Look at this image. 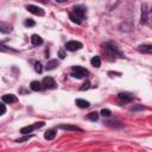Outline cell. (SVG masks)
<instances>
[{
  "instance_id": "cell-8",
  "label": "cell",
  "mask_w": 152,
  "mask_h": 152,
  "mask_svg": "<svg viewBox=\"0 0 152 152\" xmlns=\"http://www.w3.org/2000/svg\"><path fill=\"white\" fill-rule=\"evenodd\" d=\"M118 97L120 101L122 102H131L133 100V95L131 93H127V91H121L118 94Z\"/></svg>"
},
{
  "instance_id": "cell-3",
  "label": "cell",
  "mask_w": 152,
  "mask_h": 152,
  "mask_svg": "<svg viewBox=\"0 0 152 152\" xmlns=\"http://www.w3.org/2000/svg\"><path fill=\"white\" fill-rule=\"evenodd\" d=\"M65 49L69 50V51H76V50H80L82 49V43L77 42V40H70L65 44Z\"/></svg>"
},
{
  "instance_id": "cell-9",
  "label": "cell",
  "mask_w": 152,
  "mask_h": 152,
  "mask_svg": "<svg viewBox=\"0 0 152 152\" xmlns=\"http://www.w3.org/2000/svg\"><path fill=\"white\" fill-rule=\"evenodd\" d=\"M1 101L5 102V103H14V102L18 101V99H17V96L13 95V94H6V95H2Z\"/></svg>"
},
{
  "instance_id": "cell-1",
  "label": "cell",
  "mask_w": 152,
  "mask_h": 152,
  "mask_svg": "<svg viewBox=\"0 0 152 152\" xmlns=\"http://www.w3.org/2000/svg\"><path fill=\"white\" fill-rule=\"evenodd\" d=\"M102 46H103V50L107 51V52L109 53L110 57H116V56H119V57H124L122 52H121V51H120L113 43H104Z\"/></svg>"
},
{
  "instance_id": "cell-15",
  "label": "cell",
  "mask_w": 152,
  "mask_h": 152,
  "mask_svg": "<svg viewBox=\"0 0 152 152\" xmlns=\"http://www.w3.org/2000/svg\"><path fill=\"white\" fill-rule=\"evenodd\" d=\"M139 51L144 53H152V45H140Z\"/></svg>"
},
{
  "instance_id": "cell-19",
  "label": "cell",
  "mask_w": 152,
  "mask_h": 152,
  "mask_svg": "<svg viewBox=\"0 0 152 152\" xmlns=\"http://www.w3.org/2000/svg\"><path fill=\"white\" fill-rule=\"evenodd\" d=\"M34 128H36L34 126H25V127H23V128L20 129V133H21V134H28V133H31Z\"/></svg>"
},
{
  "instance_id": "cell-20",
  "label": "cell",
  "mask_w": 152,
  "mask_h": 152,
  "mask_svg": "<svg viewBox=\"0 0 152 152\" xmlns=\"http://www.w3.org/2000/svg\"><path fill=\"white\" fill-rule=\"evenodd\" d=\"M0 31H1L2 33H7V32H10V31H11V26H10L8 24L1 23V24H0Z\"/></svg>"
},
{
  "instance_id": "cell-13",
  "label": "cell",
  "mask_w": 152,
  "mask_h": 152,
  "mask_svg": "<svg viewBox=\"0 0 152 152\" xmlns=\"http://www.w3.org/2000/svg\"><path fill=\"white\" fill-rule=\"evenodd\" d=\"M75 103H76V104H77L80 108H88V107L90 106V103H89L88 101L83 100V99H76Z\"/></svg>"
},
{
  "instance_id": "cell-27",
  "label": "cell",
  "mask_w": 152,
  "mask_h": 152,
  "mask_svg": "<svg viewBox=\"0 0 152 152\" xmlns=\"http://www.w3.org/2000/svg\"><path fill=\"white\" fill-rule=\"evenodd\" d=\"M58 56H59V58H61V59H63V58L65 57V52H64L63 50H59V52H58Z\"/></svg>"
},
{
  "instance_id": "cell-12",
  "label": "cell",
  "mask_w": 152,
  "mask_h": 152,
  "mask_svg": "<svg viewBox=\"0 0 152 152\" xmlns=\"http://www.w3.org/2000/svg\"><path fill=\"white\" fill-rule=\"evenodd\" d=\"M61 129H65V131H78V132H82V129L75 125H61L59 126Z\"/></svg>"
},
{
  "instance_id": "cell-6",
  "label": "cell",
  "mask_w": 152,
  "mask_h": 152,
  "mask_svg": "<svg viewBox=\"0 0 152 152\" xmlns=\"http://www.w3.org/2000/svg\"><path fill=\"white\" fill-rule=\"evenodd\" d=\"M43 86H44V88H46V89H55L57 86H56V82H55V80L53 78H51V77H44V80H43Z\"/></svg>"
},
{
  "instance_id": "cell-7",
  "label": "cell",
  "mask_w": 152,
  "mask_h": 152,
  "mask_svg": "<svg viewBox=\"0 0 152 152\" xmlns=\"http://www.w3.org/2000/svg\"><path fill=\"white\" fill-rule=\"evenodd\" d=\"M147 19H148V7H147V4H142V6H141V19H140V23L141 24H146L147 23Z\"/></svg>"
},
{
  "instance_id": "cell-26",
  "label": "cell",
  "mask_w": 152,
  "mask_h": 152,
  "mask_svg": "<svg viewBox=\"0 0 152 152\" xmlns=\"http://www.w3.org/2000/svg\"><path fill=\"white\" fill-rule=\"evenodd\" d=\"M89 88H90V83H89V82H86V83L83 84V87L80 88V90H87V89H89Z\"/></svg>"
},
{
  "instance_id": "cell-17",
  "label": "cell",
  "mask_w": 152,
  "mask_h": 152,
  "mask_svg": "<svg viewBox=\"0 0 152 152\" xmlns=\"http://www.w3.org/2000/svg\"><path fill=\"white\" fill-rule=\"evenodd\" d=\"M69 18H70V19H71V21H72V23H75V24H81V23H82V19H81V18H78L74 12H71V13L69 14Z\"/></svg>"
},
{
  "instance_id": "cell-4",
  "label": "cell",
  "mask_w": 152,
  "mask_h": 152,
  "mask_svg": "<svg viewBox=\"0 0 152 152\" xmlns=\"http://www.w3.org/2000/svg\"><path fill=\"white\" fill-rule=\"evenodd\" d=\"M26 10L34 14V15H44V10L42 7H38V6H34V5H27L26 6Z\"/></svg>"
},
{
  "instance_id": "cell-14",
  "label": "cell",
  "mask_w": 152,
  "mask_h": 152,
  "mask_svg": "<svg viewBox=\"0 0 152 152\" xmlns=\"http://www.w3.org/2000/svg\"><path fill=\"white\" fill-rule=\"evenodd\" d=\"M55 137H56V131L55 129H48L44 134V138L46 140H52V139H55Z\"/></svg>"
},
{
  "instance_id": "cell-24",
  "label": "cell",
  "mask_w": 152,
  "mask_h": 152,
  "mask_svg": "<svg viewBox=\"0 0 152 152\" xmlns=\"http://www.w3.org/2000/svg\"><path fill=\"white\" fill-rule=\"evenodd\" d=\"M110 114H112V113H110V110H109V109H104V108H103V109L101 110V115H102V116L108 118V116H110Z\"/></svg>"
},
{
  "instance_id": "cell-5",
  "label": "cell",
  "mask_w": 152,
  "mask_h": 152,
  "mask_svg": "<svg viewBox=\"0 0 152 152\" xmlns=\"http://www.w3.org/2000/svg\"><path fill=\"white\" fill-rule=\"evenodd\" d=\"M74 13H75V14L78 17V18L83 19V18L86 17L87 8H86L83 5H77V6H75V7H74Z\"/></svg>"
},
{
  "instance_id": "cell-2",
  "label": "cell",
  "mask_w": 152,
  "mask_h": 152,
  "mask_svg": "<svg viewBox=\"0 0 152 152\" xmlns=\"http://www.w3.org/2000/svg\"><path fill=\"white\" fill-rule=\"evenodd\" d=\"M88 75V70L84 69L83 66H80V65H75L72 66L71 69V76L75 77V78H83Z\"/></svg>"
},
{
  "instance_id": "cell-23",
  "label": "cell",
  "mask_w": 152,
  "mask_h": 152,
  "mask_svg": "<svg viewBox=\"0 0 152 152\" xmlns=\"http://www.w3.org/2000/svg\"><path fill=\"white\" fill-rule=\"evenodd\" d=\"M34 21L33 20H31V19H26L25 21H24V25L25 26H27V27H31V26H34Z\"/></svg>"
},
{
  "instance_id": "cell-22",
  "label": "cell",
  "mask_w": 152,
  "mask_h": 152,
  "mask_svg": "<svg viewBox=\"0 0 152 152\" xmlns=\"http://www.w3.org/2000/svg\"><path fill=\"white\" fill-rule=\"evenodd\" d=\"M34 70H36V72H38V74H40V72L43 71V68H42V63H40V62H36V63H34Z\"/></svg>"
},
{
  "instance_id": "cell-29",
  "label": "cell",
  "mask_w": 152,
  "mask_h": 152,
  "mask_svg": "<svg viewBox=\"0 0 152 152\" xmlns=\"http://www.w3.org/2000/svg\"><path fill=\"white\" fill-rule=\"evenodd\" d=\"M56 1H58V2H65V1H68V0H56Z\"/></svg>"
},
{
  "instance_id": "cell-28",
  "label": "cell",
  "mask_w": 152,
  "mask_h": 152,
  "mask_svg": "<svg viewBox=\"0 0 152 152\" xmlns=\"http://www.w3.org/2000/svg\"><path fill=\"white\" fill-rule=\"evenodd\" d=\"M6 113V107H5V102L1 103V115H4Z\"/></svg>"
},
{
  "instance_id": "cell-25",
  "label": "cell",
  "mask_w": 152,
  "mask_h": 152,
  "mask_svg": "<svg viewBox=\"0 0 152 152\" xmlns=\"http://www.w3.org/2000/svg\"><path fill=\"white\" fill-rule=\"evenodd\" d=\"M30 138H32V134H30V135H25V137H23V138H20V139H17L15 141H17V142H21V141H26V140H28Z\"/></svg>"
},
{
  "instance_id": "cell-18",
  "label": "cell",
  "mask_w": 152,
  "mask_h": 152,
  "mask_svg": "<svg viewBox=\"0 0 152 152\" xmlns=\"http://www.w3.org/2000/svg\"><path fill=\"white\" fill-rule=\"evenodd\" d=\"M57 65H58V62H57L56 59H52V61H49V62H48L46 69H48V70H52V69H55Z\"/></svg>"
},
{
  "instance_id": "cell-16",
  "label": "cell",
  "mask_w": 152,
  "mask_h": 152,
  "mask_svg": "<svg viewBox=\"0 0 152 152\" xmlns=\"http://www.w3.org/2000/svg\"><path fill=\"white\" fill-rule=\"evenodd\" d=\"M90 63H91V65H93V66L99 68V66L101 65V58H100L99 56H94V57L90 59Z\"/></svg>"
},
{
  "instance_id": "cell-11",
  "label": "cell",
  "mask_w": 152,
  "mask_h": 152,
  "mask_svg": "<svg viewBox=\"0 0 152 152\" xmlns=\"http://www.w3.org/2000/svg\"><path fill=\"white\" fill-rule=\"evenodd\" d=\"M31 43H32L33 45L38 46V45H42V44H43V39H42V37L38 36V34H32V37H31Z\"/></svg>"
},
{
  "instance_id": "cell-21",
  "label": "cell",
  "mask_w": 152,
  "mask_h": 152,
  "mask_svg": "<svg viewBox=\"0 0 152 152\" xmlns=\"http://www.w3.org/2000/svg\"><path fill=\"white\" fill-rule=\"evenodd\" d=\"M87 119H89L90 121H96L99 119V113L97 112H93V113H89Z\"/></svg>"
},
{
  "instance_id": "cell-10",
  "label": "cell",
  "mask_w": 152,
  "mask_h": 152,
  "mask_svg": "<svg viewBox=\"0 0 152 152\" xmlns=\"http://www.w3.org/2000/svg\"><path fill=\"white\" fill-rule=\"evenodd\" d=\"M30 87H31V89L34 90V91H40V90L44 88L43 83H40V82H38V81H32L31 84H30Z\"/></svg>"
}]
</instances>
